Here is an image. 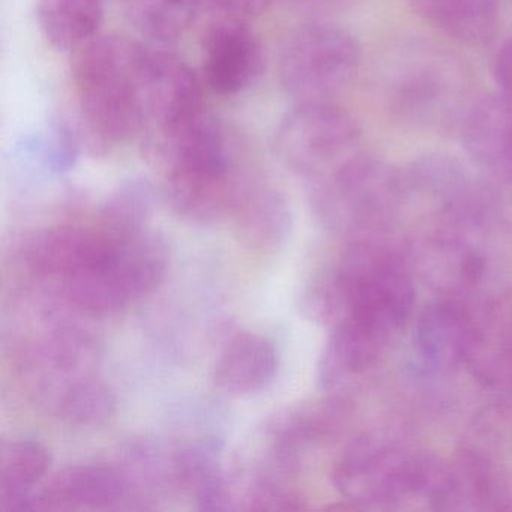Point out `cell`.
<instances>
[{
    "label": "cell",
    "mask_w": 512,
    "mask_h": 512,
    "mask_svg": "<svg viewBox=\"0 0 512 512\" xmlns=\"http://www.w3.org/2000/svg\"><path fill=\"white\" fill-rule=\"evenodd\" d=\"M148 53L145 47L119 37H95L77 50L73 79L80 137L95 154L145 130Z\"/></svg>",
    "instance_id": "6da1fadb"
},
{
    "label": "cell",
    "mask_w": 512,
    "mask_h": 512,
    "mask_svg": "<svg viewBox=\"0 0 512 512\" xmlns=\"http://www.w3.org/2000/svg\"><path fill=\"white\" fill-rule=\"evenodd\" d=\"M167 271L163 241L146 230L128 233L104 265L64 281L65 298L73 307L94 314H112L155 292Z\"/></svg>",
    "instance_id": "7a4b0ae2"
},
{
    "label": "cell",
    "mask_w": 512,
    "mask_h": 512,
    "mask_svg": "<svg viewBox=\"0 0 512 512\" xmlns=\"http://www.w3.org/2000/svg\"><path fill=\"white\" fill-rule=\"evenodd\" d=\"M359 62L361 49L349 32L329 23H310L284 41L278 76L298 103L328 101L355 76Z\"/></svg>",
    "instance_id": "3957f363"
},
{
    "label": "cell",
    "mask_w": 512,
    "mask_h": 512,
    "mask_svg": "<svg viewBox=\"0 0 512 512\" xmlns=\"http://www.w3.org/2000/svg\"><path fill=\"white\" fill-rule=\"evenodd\" d=\"M361 137L352 116L329 103H298L277 131V148L289 166L304 175H325L353 157Z\"/></svg>",
    "instance_id": "277c9868"
},
{
    "label": "cell",
    "mask_w": 512,
    "mask_h": 512,
    "mask_svg": "<svg viewBox=\"0 0 512 512\" xmlns=\"http://www.w3.org/2000/svg\"><path fill=\"white\" fill-rule=\"evenodd\" d=\"M172 208L196 223H211L235 211L242 194L229 148L202 149L170 161L163 169Z\"/></svg>",
    "instance_id": "5b68a950"
},
{
    "label": "cell",
    "mask_w": 512,
    "mask_h": 512,
    "mask_svg": "<svg viewBox=\"0 0 512 512\" xmlns=\"http://www.w3.org/2000/svg\"><path fill=\"white\" fill-rule=\"evenodd\" d=\"M137 232V230H134ZM103 220L91 224H62L32 239L26 265L35 275L59 283L104 265L128 235Z\"/></svg>",
    "instance_id": "8992f818"
},
{
    "label": "cell",
    "mask_w": 512,
    "mask_h": 512,
    "mask_svg": "<svg viewBox=\"0 0 512 512\" xmlns=\"http://www.w3.org/2000/svg\"><path fill=\"white\" fill-rule=\"evenodd\" d=\"M125 473L106 464H76L52 476L29 497V511H106L127 496Z\"/></svg>",
    "instance_id": "52a82bcc"
},
{
    "label": "cell",
    "mask_w": 512,
    "mask_h": 512,
    "mask_svg": "<svg viewBox=\"0 0 512 512\" xmlns=\"http://www.w3.org/2000/svg\"><path fill=\"white\" fill-rule=\"evenodd\" d=\"M263 67L262 46L235 17L212 23L203 37V71L212 91L236 95L253 85Z\"/></svg>",
    "instance_id": "ba28073f"
},
{
    "label": "cell",
    "mask_w": 512,
    "mask_h": 512,
    "mask_svg": "<svg viewBox=\"0 0 512 512\" xmlns=\"http://www.w3.org/2000/svg\"><path fill=\"white\" fill-rule=\"evenodd\" d=\"M145 107V130L151 133L205 109L196 74L178 56L149 50Z\"/></svg>",
    "instance_id": "9c48e42d"
},
{
    "label": "cell",
    "mask_w": 512,
    "mask_h": 512,
    "mask_svg": "<svg viewBox=\"0 0 512 512\" xmlns=\"http://www.w3.org/2000/svg\"><path fill=\"white\" fill-rule=\"evenodd\" d=\"M460 83L446 62H415L392 86L391 107L398 118L416 125L443 122L457 106Z\"/></svg>",
    "instance_id": "30bf717a"
},
{
    "label": "cell",
    "mask_w": 512,
    "mask_h": 512,
    "mask_svg": "<svg viewBox=\"0 0 512 512\" xmlns=\"http://www.w3.org/2000/svg\"><path fill=\"white\" fill-rule=\"evenodd\" d=\"M278 371V352L268 337L238 332L215 365L214 382L229 395H251L268 388Z\"/></svg>",
    "instance_id": "8fae6325"
},
{
    "label": "cell",
    "mask_w": 512,
    "mask_h": 512,
    "mask_svg": "<svg viewBox=\"0 0 512 512\" xmlns=\"http://www.w3.org/2000/svg\"><path fill=\"white\" fill-rule=\"evenodd\" d=\"M236 238L254 256L274 254L290 232L286 199L271 188H254L242 194L235 208Z\"/></svg>",
    "instance_id": "7c38bea8"
},
{
    "label": "cell",
    "mask_w": 512,
    "mask_h": 512,
    "mask_svg": "<svg viewBox=\"0 0 512 512\" xmlns=\"http://www.w3.org/2000/svg\"><path fill=\"white\" fill-rule=\"evenodd\" d=\"M173 482L194 496L200 509H232V493L224 478L221 446L215 440H200L176 452Z\"/></svg>",
    "instance_id": "4fadbf2b"
},
{
    "label": "cell",
    "mask_w": 512,
    "mask_h": 512,
    "mask_svg": "<svg viewBox=\"0 0 512 512\" xmlns=\"http://www.w3.org/2000/svg\"><path fill=\"white\" fill-rule=\"evenodd\" d=\"M431 25L455 40L482 44L499 23V0H409Z\"/></svg>",
    "instance_id": "5bb4252c"
},
{
    "label": "cell",
    "mask_w": 512,
    "mask_h": 512,
    "mask_svg": "<svg viewBox=\"0 0 512 512\" xmlns=\"http://www.w3.org/2000/svg\"><path fill=\"white\" fill-rule=\"evenodd\" d=\"M104 0H40L37 17L46 40L62 52H77L98 37Z\"/></svg>",
    "instance_id": "9a60e30c"
},
{
    "label": "cell",
    "mask_w": 512,
    "mask_h": 512,
    "mask_svg": "<svg viewBox=\"0 0 512 512\" xmlns=\"http://www.w3.org/2000/svg\"><path fill=\"white\" fill-rule=\"evenodd\" d=\"M49 451L32 440H14L0 449V511L25 509L35 485L50 467Z\"/></svg>",
    "instance_id": "2e32d148"
},
{
    "label": "cell",
    "mask_w": 512,
    "mask_h": 512,
    "mask_svg": "<svg viewBox=\"0 0 512 512\" xmlns=\"http://www.w3.org/2000/svg\"><path fill=\"white\" fill-rule=\"evenodd\" d=\"M134 28L155 43L181 38L205 8L203 0H125Z\"/></svg>",
    "instance_id": "e0dca14e"
},
{
    "label": "cell",
    "mask_w": 512,
    "mask_h": 512,
    "mask_svg": "<svg viewBox=\"0 0 512 512\" xmlns=\"http://www.w3.org/2000/svg\"><path fill=\"white\" fill-rule=\"evenodd\" d=\"M53 409L68 424L100 427L115 413L116 398L103 380L92 376L68 388L53 404Z\"/></svg>",
    "instance_id": "ac0fdd59"
},
{
    "label": "cell",
    "mask_w": 512,
    "mask_h": 512,
    "mask_svg": "<svg viewBox=\"0 0 512 512\" xmlns=\"http://www.w3.org/2000/svg\"><path fill=\"white\" fill-rule=\"evenodd\" d=\"M80 134L74 133L70 125L53 121L43 139V157L53 172H67L76 163L79 155Z\"/></svg>",
    "instance_id": "d6986e66"
},
{
    "label": "cell",
    "mask_w": 512,
    "mask_h": 512,
    "mask_svg": "<svg viewBox=\"0 0 512 512\" xmlns=\"http://www.w3.org/2000/svg\"><path fill=\"white\" fill-rule=\"evenodd\" d=\"M247 502L250 511H292L302 508L301 497L269 479H263L251 488Z\"/></svg>",
    "instance_id": "ffe728a7"
},
{
    "label": "cell",
    "mask_w": 512,
    "mask_h": 512,
    "mask_svg": "<svg viewBox=\"0 0 512 512\" xmlns=\"http://www.w3.org/2000/svg\"><path fill=\"white\" fill-rule=\"evenodd\" d=\"M205 8L220 11L227 17H248L257 16L268 10L272 0H203Z\"/></svg>",
    "instance_id": "44dd1931"
},
{
    "label": "cell",
    "mask_w": 512,
    "mask_h": 512,
    "mask_svg": "<svg viewBox=\"0 0 512 512\" xmlns=\"http://www.w3.org/2000/svg\"><path fill=\"white\" fill-rule=\"evenodd\" d=\"M493 73L499 94L512 101V40L506 41L497 52Z\"/></svg>",
    "instance_id": "7402d4cb"
}]
</instances>
